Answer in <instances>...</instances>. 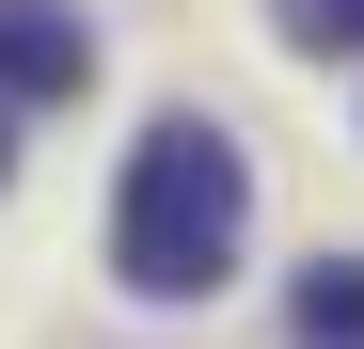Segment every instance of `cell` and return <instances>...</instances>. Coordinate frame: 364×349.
<instances>
[{
    "label": "cell",
    "instance_id": "obj_3",
    "mask_svg": "<svg viewBox=\"0 0 364 349\" xmlns=\"http://www.w3.org/2000/svg\"><path fill=\"white\" fill-rule=\"evenodd\" d=\"M301 349H364V254H317V270H301Z\"/></svg>",
    "mask_w": 364,
    "mask_h": 349
},
{
    "label": "cell",
    "instance_id": "obj_1",
    "mask_svg": "<svg viewBox=\"0 0 364 349\" xmlns=\"http://www.w3.org/2000/svg\"><path fill=\"white\" fill-rule=\"evenodd\" d=\"M254 239V159H237L206 111H159L127 143V191H111V270L143 286V302H206Z\"/></svg>",
    "mask_w": 364,
    "mask_h": 349
},
{
    "label": "cell",
    "instance_id": "obj_2",
    "mask_svg": "<svg viewBox=\"0 0 364 349\" xmlns=\"http://www.w3.org/2000/svg\"><path fill=\"white\" fill-rule=\"evenodd\" d=\"M95 80V16L80 0H0V111H48Z\"/></svg>",
    "mask_w": 364,
    "mask_h": 349
},
{
    "label": "cell",
    "instance_id": "obj_5",
    "mask_svg": "<svg viewBox=\"0 0 364 349\" xmlns=\"http://www.w3.org/2000/svg\"><path fill=\"white\" fill-rule=\"evenodd\" d=\"M0 174H16V111H0Z\"/></svg>",
    "mask_w": 364,
    "mask_h": 349
},
{
    "label": "cell",
    "instance_id": "obj_4",
    "mask_svg": "<svg viewBox=\"0 0 364 349\" xmlns=\"http://www.w3.org/2000/svg\"><path fill=\"white\" fill-rule=\"evenodd\" d=\"M285 32L301 48H364V0H285Z\"/></svg>",
    "mask_w": 364,
    "mask_h": 349
}]
</instances>
